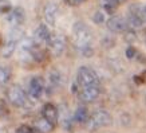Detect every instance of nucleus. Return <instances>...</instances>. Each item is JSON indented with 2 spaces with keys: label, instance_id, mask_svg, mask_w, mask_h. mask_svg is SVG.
Masks as SVG:
<instances>
[{
  "label": "nucleus",
  "instance_id": "1",
  "mask_svg": "<svg viewBox=\"0 0 146 133\" xmlns=\"http://www.w3.org/2000/svg\"><path fill=\"white\" fill-rule=\"evenodd\" d=\"M72 38L76 50L82 55L90 57L93 54V34L90 27L83 22H76L72 27Z\"/></svg>",
  "mask_w": 146,
  "mask_h": 133
},
{
  "label": "nucleus",
  "instance_id": "2",
  "mask_svg": "<svg viewBox=\"0 0 146 133\" xmlns=\"http://www.w3.org/2000/svg\"><path fill=\"white\" fill-rule=\"evenodd\" d=\"M76 85L78 88H87V86H99L97 73L87 66L79 67L76 73Z\"/></svg>",
  "mask_w": 146,
  "mask_h": 133
},
{
  "label": "nucleus",
  "instance_id": "3",
  "mask_svg": "<svg viewBox=\"0 0 146 133\" xmlns=\"http://www.w3.org/2000/svg\"><path fill=\"white\" fill-rule=\"evenodd\" d=\"M8 101L16 108L24 106L27 102L26 92L23 90V88H20L18 85H13L8 89Z\"/></svg>",
  "mask_w": 146,
  "mask_h": 133
},
{
  "label": "nucleus",
  "instance_id": "4",
  "mask_svg": "<svg viewBox=\"0 0 146 133\" xmlns=\"http://www.w3.org/2000/svg\"><path fill=\"white\" fill-rule=\"evenodd\" d=\"M111 124V116L106 110H97L91 117H90L89 125L91 129L103 128Z\"/></svg>",
  "mask_w": 146,
  "mask_h": 133
},
{
  "label": "nucleus",
  "instance_id": "5",
  "mask_svg": "<svg viewBox=\"0 0 146 133\" xmlns=\"http://www.w3.org/2000/svg\"><path fill=\"white\" fill-rule=\"evenodd\" d=\"M47 44H48L51 54L55 57H59V55H62L64 49H66V39L60 34H52Z\"/></svg>",
  "mask_w": 146,
  "mask_h": 133
},
{
  "label": "nucleus",
  "instance_id": "6",
  "mask_svg": "<svg viewBox=\"0 0 146 133\" xmlns=\"http://www.w3.org/2000/svg\"><path fill=\"white\" fill-rule=\"evenodd\" d=\"M127 27H129L127 20L123 19L122 16H111V18L107 20V28H109L111 32H115V34L125 32L127 30Z\"/></svg>",
  "mask_w": 146,
  "mask_h": 133
},
{
  "label": "nucleus",
  "instance_id": "7",
  "mask_svg": "<svg viewBox=\"0 0 146 133\" xmlns=\"http://www.w3.org/2000/svg\"><path fill=\"white\" fill-rule=\"evenodd\" d=\"M78 96L83 102H93L99 97V86H87L79 88Z\"/></svg>",
  "mask_w": 146,
  "mask_h": 133
},
{
  "label": "nucleus",
  "instance_id": "8",
  "mask_svg": "<svg viewBox=\"0 0 146 133\" xmlns=\"http://www.w3.org/2000/svg\"><path fill=\"white\" fill-rule=\"evenodd\" d=\"M30 96L34 98H40L42 94H43V90H44V81L40 77H34L31 81H30Z\"/></svg>",
  "mask_w": 146,
  "mask_h": 133
},
{
  "label": "nucleus",
  "instance_id": "9",
  "mask_svg": "<svg viewBox=\"0 0 146 133\" xmlns=\"http://www.w3.org/2000/svg\"><path fill=\"white\" fill-rule=\"evenodd\" d=\"M51 35H52V34L50 32L48 27L44 26V24H40V26H38V28L35 30L34 40H35V43H38V44L42 46V43H48Z\"/></svg>",
  "mask_w": 146,
  "mask_h": 133
},
{
  "label": "nucleus",
  "instance_id": "10",
  "mask_svg": "<svg viewBox=\"0 0 146 133\" xmlns=\"http://www.w3.org/2000/svg\"><path fill=\"white\" fill-rule=\"evenodd\" d=\"M24 18H26L24 9L20 8V7H16L7 15V22L9 24H12V26H20L24 22Z\"/></svg>",
  "mask_w": 146,
  "mask_h": 133
},
{
  "label": "nucleus",
  "instance_id": "11",
  "mask_svg": "<svg viewBox=\"0 0 146 133\" xmlns=\"http://www.w3.org/2000/svg\"><path fill=\"white\" fill-rule=\"evenodd\" d=\"M42 113H43V117H44L46 120H48L54 126L58 124V117H59V113H58V109L55 108V105L50 104V102L48 104H46L44 106H43Z\"/></svg>",
  "mask_w": 146,
  "mask_h": 133
},
{
  "label": "nucleus",
  "instance_id": "12",
  "mask_svg": "<svg viewBox=\"0 0 146 133\" xmlns=\"http://www.w3.org/2000/svg\"><path fill=\"white\" fill-rule=\"evenodd\" d=\"M58 13H59V9H58V5L55 3H48L44 8V19L48 24H55L58 19Z\"/></svg>",
  "mask_w": 146,
  "mask_h": 133
},
{
  "label": "nucleus",
  "instance_id": "13",
  "mask_svg": "<svg viewBox=\"0 0 146 133\" xmlns=\"http://www.w3.org/2000/svg\"><path fill=\"white\" fill-rule=\"evenodd\" d=\"M142 16H141V9L137 11L135 7H131L130 8V12H129L127 16V23L130 27H141L142 26Z\"/></svg>",
  "mask_w": 146,
  "mask_h": 133
},
{
  "label": "nucleus",
  "instance_id": "14",
  "mask_svg": "<svg viewBox=\"0 0 146 133\" xmlns=\"http://www.w3.org/2000/svg\"><path fill=\"white\" fill-rule=\"evenodd\" d=\"M18 39H19V36H16L15 34H13V35L11 36L7 42H5L4 47H3V57L8 58V57H11V55H12V53L15 51V49H16Z\"/></svg>",
  "mask_w": 146,
  "mask_h": 133
},
{
  "label": "nucleus",
  "instance_id": "15",
  "mask_svg": "<svg viewBox=\"0 0 146 133\" xmlns=\"http://www.w3.org/2000/svg\"><path fill=\"white\" fill-rule=\"evenodd\" d=\"M54 125L50 122L48 120H46L44 117H40L35 121V129L39 133H50L52 130Z\"/></svg>",
  "mask_w": 146,
  "mask_h": 133
},
{
  "label": "nucleus",
  "instance_id": "16",
  "mask_svg": "<svg viewBox=\"0 0 146 133\" xmlns=\"http://www.w3.org/2000/svg\"><path fill=\"white\" fill-rule=\"evenodd\" d=\"M87 118H89V112H87V108L86 106H79L78 109L75 110V113H74V120L76 121V122H86L87 121Z\"/></svg>",
  "mask_w": 146,
  "mask_h": 133
},
{
  "label": "nucleus",
  "instance_id": "17",
  "mask_svg": "<svg viewBox=\"0 0 146 133\" xmlns=\"http://www.w3.org/2000/svg\"><path fill=\"white\" fill-rule=\"evenodd\" d=\"M101 4L102 7L105 8L106 12H114L115 8L118 7L119 4V0H101Z\"/></svg>",
  "mask_w": 146,
  "mask_h": 133
},
{
  "label": "nucleus",
  "instance_id": "18",
  "mask_svg": "<svg viewBox=\"0 0 146 133\" xmlns=\"http://www.w3.org/2000/svg\"><path fill=\"white\" fill-rule=\"evenodd\" d=\"M50 85L52 86V88H58L59 85H60V81H62V76H60V73L56 70H54L50 73Z\"/></svg>",
  "mask_w": 146,
  "mask_h": 133
},
{
  "label": "nucleus",
  "instance_id": "19",
  "mask_svg": "<svg viewBox=\"0 0 146 133\" xmlns=\"http://www.w3.org/2000/svg\"><path fill=\"white\" fill-rule=\"evenodd\" d=\"M11 71L4 66H0V85H5L9 81Z\"/></svg>",
  "mask_w": 146,
  "mask_h": 133
},
{
  "label": "nucleus",
  "instance_id": "20",
  "mask_svg": "<svg viewBox=\"0 0 146 133\" xmlns=\"http://www.w3.org/2000/svg\"><path fill=\"white\" fill-rule=\"evenodd\" d=\"M15 133H35V130L31 128V126H28V125H20Z\"/></svg>",
  "mask_w": 146,
  "mask_h": 133
},
{
  "label": "nucleus",
  "instance_id": "21",
  "mask_svg": "<svg viewBox=\"0 0 146 133\" xmlns=\"http://www.w3.org/2000/svg\"><path fill=\"white\" fill-rule=\"evenodd\" d=\"M93 20L95 23H103L105 22V15H103V12H101V11H98V12L94 13V16H93Z\"/></svg>",
  "mask_w": 146,
  "mask_h": 133
},
{
  "label": "nucleus",
  "instance_id": "22",
  "mask_svg": "<svg viewBox=\"0 0 146 133\" xmlns=\"http://www.w3.org/2000/svg\"><path fill=\"white\" fill-rule=\"evenodd\" d=\"M68 5H72V7H75V5H79L82 3H84L86 0H64Z\"/></svg>",
  "mask_w": 146,
  "mask_h": 133
},
{
  "label": "nucleus",
  "instance_id": "23",
  "mask_svg": "<svg viewBox=\"0 0 146 133\" xmlns=\"http://www.w3.org/2000/svg\"><path fill=\"white\" fill-rule=\"evenodd\" d=\"M135 54H137V51H135L133 47H129V49L126 50V55H127V58H133Z\"/></svg>",
  "mask_w": 146,
  "mask_h": 133
},
{
  "label": "nucleus",
  "instance_id": "24",
  "mask_svg": "<svg viewBox=\"0 0 146 133\" xmlns=\"http://www.w3.org/2000/svg\"><path fill=\"white\" fill-rule=\"evenodd\" d=\"M141 16H142V20L146 23V4L142 5V8H141Z\"/></svg>",
  "mask_w": 146,
  "mask_h": 133
},
{
  "label": "nucleus",
  "instance_id": "25",
  "mask_svg": "<svg viewBox=\"0 0 146 133\" xmlns=\"http://www.w3.org/2000/svg\"><path fill=\"white\" fill-rule=\"evenodd\" d=\"M139 80H141L142 82H143V84H146V71H143V73L141 74V77H139Z\"/></svg>",
  "mask_w": 146,
  "mask_h": 133
},
{
  "label": "nucleus",
  "instance_id": "26",
  "mask_svg": "<svg viewBox=\"0 0 146 133\" xmlns=\"http://www.w3.org/2000/svg\"><path fill=\"white\" fill-rule=\"evenodd\" d=\"M119 1H123V0H119Z\"/></svg>",
  "mask_w": 146,
  "mask_h": 133
}]
</instances>
